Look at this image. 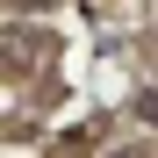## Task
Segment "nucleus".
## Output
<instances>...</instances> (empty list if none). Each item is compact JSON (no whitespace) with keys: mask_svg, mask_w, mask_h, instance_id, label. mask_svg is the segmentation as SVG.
Listing matches in <instances>:
<instances>
[{"mask_svg":"<svg viewBox=\"0 0 158 158\" xmlns=\"http://www.w3.org/2000/svg\"><path fill=\"white\" fill-rule=\"evenodd\" d=\"M137 122H151V129H158V94H137Z\"/></svg>","mask_w":158,"mask_h":158,"instance_id":"obj_2","label":"nucleus"},{"mask_svg":"<svg viewBox=\"0 0 158 158\" xmlns=\"http://www.w3.org/2000/svg\"><path fill=\"white\" fill-rule=\"evenodd\" d=\"M0 58H7V72H36L43 58H50V36H7V43H0Z\"/></svg>","mask_w":158,"mask_h":158,"instance_id":"obj_1","label":"nucleus"},{"mask_svg":"<svg viewBox=\"0 0 158 158\" xmlns=\"http://www.w3.org/2000/svg\"><path fill=\"white\" fill-rule=\"evenodd\" d=\"M15 7H29V15H43V7H50V0H15Z\"/></svg>","mask_w":158,"mask_h":158,"instance_id":"obj_3","label":"nucleus"}]
</instances>
